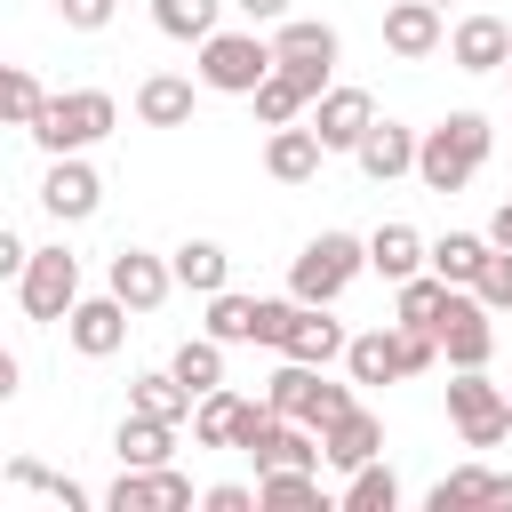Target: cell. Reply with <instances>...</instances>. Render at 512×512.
Masks as SVG:
<instances>
[{"label":"cell","instance_id":"cell-1","mask_svg":"<svg viewBox=\"0 0 512 512\" xmlns=\"http://www.w3.org/2000/svg\"><path fill=\"white\" fill-rule=\"evenodd\" d=\"M488 152H496V128L480 112H448V120H432L416 136V184L424 192H464L488 168Z\"/></svg>","mask_w":512,"mask_h":512},{"label":"cell","instance_id":"cell-2","mask_svg":"<svg viewBox=\"0 0 512 512\" xmlns=\"http://www.w3.org/2000/svg\"><path fill=\"white\" fill-rule=\"evenodd\" d=\"M120 128V104L104 96V88H56L48 104H40V120H32V144L56 160V152H88V144H104Z\"/></svg>","mask_w":512,"mask_h":512},{"label":"cell","instance_id":"cell-3","mask_svg":"<svg viewBox=\"0 0 512 512\" xmlns=\"http://www.w3.org/2000/svg\"><path fill=\"white\" fill-rule=\"evenodd\" d=\"M360 272H368V240H352V232H312V240L296 248V264H288V296H296V304H336Z\"/></svg>","mask_w":512,"mask_h":512},{"label":"cell","instance_id":"cell-4","mask_svg":"<svg viewBox=\"0 0 512 512\" xmlns=\"http://www.w3.org/2000/svg\"><path fill=\"white\" fill-rule=\"evenodd\" d=\"M272 64H280V56H272V40H264L256 24H240V32L216 24V32L200 40V88H216V96H256V88L272 80Z\"/></svg>","mask_w":512,"mask_h":512},{"label":"cell","instance_id":"cell-5","mask_svg":"<svg viewBox=\"0 0 512 512\" xmlns=\"http://www.w3.org/2000/svg\"><path fill=\"white\" fill-rule=\"evenodd\" d=\"M272 56H280V72L320 104V96L336 88V56H344V40H336V24H320V16H288V24H272Z\"/></svg>","mask_w":512,"mask_h":512},{"label":"cell","instance_id":"cell-6","mask_svg":"<svg viewBox=\"0 0 512 512\" xmlns=\"http://www.w3.org/2000/svg\"><path fill=\"white\" fill-rule=\"evenodd\" d=\"M448 424L464 448H504L512 440V392L488 384V368H456L448 376Z\"/></svg>","mask_w":512,"mask_h":512},{"label":"cell","instance_id":"cell-7","mask_svg":"<svg viewBox=\"0 0 512 512\" xmlns=\"http://www.w3.org/2000/svg\"><path fill=\"white\" fill-rule=\"evenodd\" d=\"M264 400H272L280 416L312 424V432H328L344 408H360V400H352V384H328V368H312V360H280V368H272V384H264Z\"/></svg>","mask_w":512,"mask_h":512},{"label":"cell","instance_id":"cell-8","mask_svg":"<svg viewBox=\"0 0 512 512\" xmlns=\"http://www.w3.org/2000/svg\"><path fill=\"white\" fill-rule=\"evenodd\" d=\"M16 304H24V320H64L80 304V256L72 248H32V264L16 272Z\"/></svg>","mask_w":512,"mask_h":512},{"label":"cell","instance_id":"cell-9","mask_svg":"<svg viewBox=\"0 0 512 512\" xmlns=\"http://www.w3.org/2000/svg\"><path fill=\"white\" fill-rule=\"evenodd\" d=\"M440 360H448V368H488V360H496V312H488L472 288H456L448 312H440Z\"/></svg>","mask_w":512,"mask_h":512},{"label":"cell","instance_id":"cell-10","mask_svg":"<svg viewBox=\"0 0 512 512\" xmlns=\"http://www.w3.org/2000/svg\"><path fill=\"white\" fill-rule=\"evenodd\" d=\"M104 512H192V480L176 464H120L104 488Z\"/></svg>","mask_w":512,"mask_h":512},{"label":"cell","instance_id":"cell-11","mask_svg":"<svg viewBox=\"0 0 512 512\" xmlns=\"http://www.w3.org/2000/svg\"><path fill=\"white\" fill-rule=\"evenodd\" d=\"M40 208H48L56 224H88V216L104 208V176L88 168V152H56V160H48V176H40Z\"/></svg>","mask_w":512,"mask_h":512},{"label":"cell","instance_id":"cell-12","mask_svg":"<svg viewBox=\"0 0 512 512\" xmlns=\"http://www.w3.org/2000/svg\"><path fill=\"white\" fill-rule=\"evenodd\" d=\"M104 288L144 320V312H160L168 304V288H176V264L168 256H152V248H112V272H104Z\"/></svg>","mask_w":512,"mask_h":512},{"label":"cell","instance_id":"cell-13","mask_svg":"<svg viewBox=\"0 0 512 512\" xmlns=\"http://www.w3.org/2000/svg\"><path fill=\"white\" fill-rule=\"evenodd\" d=\"M128 320H136V312L104 288V296H80V304L64 312V336H72V352H80V360H112V352L128 344Z\"/></svg>","mask_w":512,"mask_h":512},{"label":"cell","instance_id":"cell-14","mask_svg":"<svg viewBox=\"0 0 512 512\" xmlns=\"http://www.w3.org/2000/svg\"><path fill=\"white\" fill-rule=\"evenodd\" d=\"M320 160H328V144H320L312 120H288V128L264 136V176H272V184H312Z\"/></svg>","mask_w":512,"mask_h":512},{"label":"cell","instance_id":"cell-15","mask_svg":"<svg viewBox=\"0 0 512 512\" xmlns=\"http://www.w3.org/2000/svg\"><path fill=\"white\" fill-rule=\"evenodd\" d=\"M440 40H448L440 0H392V8H384V48H392L400 64H424Z\"/></svg>","mask_w":512,"mask_h":512},{"label":"cell","instance_id":"cell-16","mask_svg":"<svg viewBox=\"0 0 512 512\" xmlns=\"http://www.w3.org/2000/svg\"><path fill=\"white\" fill-rule=\"evenodd\" d=\"M312 128H320V144H328V152H360V136L376 128L368 88H328V96L312 104Z\"/></svg>","mask_w":512,"mask_h":512},{"label":"cell","instance_id":"cell-17","mask_svg":"<svg viewBox=\"0 0 512 512\" xmlns=\"http://www.w3.org/2000/svg\"><path fill=\"white\" fill-rule=\"evenodd\" d=\"M368 272H384V280L400 288V280L432 272V240H424L416 224H400V216H392V224H376V232H368Z\"/></svg>","mask_w":512,"mask_h":512},{"label":"cell","instance_id":"cell-18","mask_svg":"<svg viewBox=\"0 0 512 512\" xmlns=\"http://www.w3.org/2000/svg\"><path fill=\"white\" fill-rule=\"evenodd\" d=\"M504 56H512V24L504 16H464L448 32V64L456 72H504Z\"/></svg>","mask_w":512,"mask_h":512},{"label":"cell","instance_id":"cell-19","mask_svg":"<svg viewBox=\"0 0 512 512\" xmlns=\"http://www.w3.org/2000/svg\"><path fill=\"white\" fill-rule=\"evenodd\" d=\"M416 136H424V128H400V120H376V128L360 136V152H352V160H360V176H368V184H392V176H416Z\"/></svg>","mask_w":512,"mask_h":512},{"label":"cell","instance_id":"cell-20","mask_svg":"<svg viewBox=\"0 0 512 512\" xmlns=\"http://www.w3.org/2000/svg\"><path fill=\"white\" fill-rule=\"evenodd\" d=\"M344 320H328V304H296V320H288V336H280V360H312V368H328V360H344Z\"/></svg>","mask_w":512,"mask_h":512},{"label":"cell","instance_id":"cell-21","mask_svg":"<svg viewBox=\"0 0 512 512\" xmlns=\"http://www.w3.org/2000/svg\"><path fill=\"white\" fill-rule=\"evenodd\" d=\"M320 456H328L336 472H360L368 456H384V416H376V408H344V416L320 432Z\"/></svg>","mask_w":512,"mask_h":512},{"label":"cell","instance_id":"cell-22","mask_svg":"<svg viewBox=\"0 0 512 512\" xmlns=\"http://www.w3.org/2000/svg\"><path fill=\"white\" fill-rule=\"evenodd\" d=\"M128 408H144V416H160V424H184V416L200 408V392H192L176 368H144V376H128Z\"/></svg>","mask_w":512,"mask_h":512},{"label":"cell","instance_id":"cell-23","mask_svg":"<svg viewBox=\"0 0 512 512\" xmlns=\"http://www.w3.org/2000/svg\"><path fill=\"white\" fill-rule=\"evenodd\" d=\"M112 456H120V464H168V456H176V424L128 408V416L112 424Z\"/></svg>","mask_w":512,"mask_h":512},{"label":"cell","instance_id":"cell-24","mask_svg":"<svg viewBox=\"0 0 512 512\" xmlns=\"http://www.w3.org/2000/svg\"><path fill=\"white\" fill-rule=\"evenodd\" d=\"M136 120L144 128H192V80L184 72H152L136 88Z\"/></svg>","mask_w":512,"mask_h":512},{"label":"cell","instance_id":"cell-25","mask_svg":"<svg viewBox=\"0 0 512 512\" xmlns=\"http://www.w3.org/2000/svg\"><path fill=\"white\" fill-rule=\"evenodd\" d=\"M344 376L352 384H400V336L392 328H360L344 344Z\"/></svg>","mask_w":512,"mask_h":512},{"label":"cell","instance_id":"cell-26","mask_svg":"<svg viewBox=\"0 0 512 512\" xmlns=\"http://www.w3.org/2000/svg\"><path fill=\"white\" fill-rule=\"evenodd\" d=\"M8 488H24V496H48L56 512H88L96 496L72 480V472H48V464H32V456H8Z\"/></svg>","mask_w":512,"mask_h":512},{"label":"cell","instance_id":"cell-27","mask_svg":"<svg viewBox=\"0 0 512 512\" xmlns=\"http://www.w3.org/2000/svg\"><path fill=\"white\" fill-rule=\"evenodd\" d=\"M488 248H496L488 232H440V240H432V272H440L448 288H472L480 264H488Z\"/></svg>","mask_w":512,"mask_h":512},{"label":"cell","instance_id":"cell-28","mask_svg":"<svg viewBox=\"0 0 512 512\" xmlns=\"http://www.w3.org/2000/svg\"><path fill=\"white\" fill-rule=\"evenodd\" d=\"M168 264H176V288H192V296H216V288H232V256H224L216 240H184Z\"/></svg>","mask_w":512,"mask_h":512},{"label":"cell","instance_id":"cell-29","mask_svg":"<svg viewBox=\"0 0 512 512\" xmlns=\"http://www.w3.org/2000/svg\"><path fill=\"white\" fill-rule=\"evenodd\" d=\"M240 416H248V400H240L232 384H216V392H200V408H192V440H200V448H232V440H240Z\"/></svg>","mask_w":512,"mask_h":512},{"label":"cell","instance_id":"cell-30","mask_svg":"<svg viewBox=\"0 0 512 512\" xmlns=\"http://www.w3.org/2000/svg\"><path fill=\"white\" fill-rule=\"evenodd\" d=\"M448 280L440 272H416V280H400V296H392V320H408V328H432L440 336V312H448Z\"/></svg>","mask_w":512,"mask_h":512},{"label":"cell","instance_id":"cell-31","mask_svg":"<svg viewBox=\"0 0 512 512\" xmlns=\"http://www.w3.org/2000/svg\"><path fill=\"white\" fill-rule=\"evenodd\" d=\"M256 320H264V296H240V288L208 296V336L216 344H256Z\"/></svg>","mask_w":512,"mask_h":512},{"label":"cell","instance_id":"cell-32","mask_svg":"<svg viewBox=\"0 0 512 512\" xmlns=\"http://www.w3.org/2000/svg\"><path fill=\"white\" fill-rule=\"evenodd\" d=\"M344 512H400V480L384 456H368L360 472H344Z\"/></svg>","mask_w":512,"mask_h":512},{"label":"cell","instance_id":"cell-33","mask_svg":"<svg viewBox=\"0 0 512 512\" xmlns=\"http://www.w3.org/2000/svg\"><path fill=\"white\" fill-rule=\"evenodd\" d=\"M488 488H496V472H488V464H456V472H440V480H432V496H424V504H432V512H480V504H488Z\"/></svg>","mask_w":512,"mask_h":512},{"label":"cell","instance_id":"cell-34","mask_svg":"<svg viewBox=\"0 0 512 512\" xmlns=\"http://www.w3.org/2000/svg\"><path fill=\"white\" fill-rule=\"evenodd\" d=\"M216 16H224V0H152V24L168 40H192V48L216 32Z\"/></svg>","mask_w":512,"mask_h":512},{"label":"cell","instance_id":"cell-35","mask_svg":"<svg viewBox=\"0 0 512 512\" xmlns=\"http://www.w3.org/2000/svg\"><path fill=\"white\" fill-rule=\"evenodd\" d=\"M168 368H176L192 392H216V384H224V344L200 328V336H184V344H176V360H168Z\"/></svg>","mask_w":512,"mask_h":512},{"label":"cell","instance_id":"cell-36","mask_svg":"<svg viewBox=\"0 0 512 512\" xmlns=\"http://www.w3.org/2000/svg\"><path fill=\"white\" fill-rule=\"evenodd\" d=\"M256 496H264V512H312V504H328L320 472H256Z\"/></svg>","mask_w":512,"mask_h":512},{"label":"cell","instance_id":"cell-37","mask_svg":"<svg viewBox=\"0 0 512 512\" xmlns=\"http://www.w3.org/2000/svg\"><path fill=\"white\" fill-rule=\"evenodd\" d=\"M248 104H256V120H264V128H288V120H304V112H312V96H304V88H296L280 64H272V80H264Z\"/></svg>","mask_w":512,"mask_h":512},{"label":"cell","instance_id":"cell-38","mask_svg":"<svg viewBox=\"0 0 512 512\" xmlns=\"http://www.w3.org/2000/svg\"><path fill=\"white\" fill-rule=\"evenodd\" d=\"M40 104H48V88H40L24 64H8V72H0V112H8V128H32Z\"/></svg>","mask_w":512,"mask_h":512},{"label":"cell","instance_id":"cell-39","mask_svg":"<svg viewBox=\"0 0 512 512\" xmlns=\"http://www.w3.org/2000/svg\"><path fill=\"white\" fill-rule=\"evenodd\" d=\"M472 296H480L488 312H512V248H488V264H480Z\"/></svg>","mask_w":512,"mask_h":512},{"label":"cell","instance_id":"cell-40","mask_svg":"<svg viewBox=\"0 0 512 512\" xmlns=\"http://www.w3.org/2000/svg\"><path fill=\"white\" fill-rule=\"evenodd\" d=\"M112 8H120V0H56V16H64L72 32H104V24H112Z\"/></svg>","mask_w":512,"mask_h":512},{"label":"cell","instance_id":"cell-41","mask_svg":"<svg viewBox=\"0 0 512 512\" xmlns=\"http://www.w3.org/2000/svg\"><path fill=\"white\" fill-rule=\"evenodd\" d=\"M200 504H208V512H256L264 496H256V488H240V480H216V488H200Z\"/></svg>","mask_w":512,"mask_h":512},{"label":"cell","instance_id":"cell-42","mask_svg":"<svg viewBox=\"0 0 512 512\" xmlns=\"http://www.w3.org/2000/svg\"><path fill=\"white\" fill-rule=\"evenodd\" d=\"M24 264H32V240H24V232H16V224H0V272H8V280H16V272H24Z\"/></svg>","mask_w":512,"mask_h":512},{"label":"cell","instance_id":"cell-43","mask_svg":"<svg viewBox=\"0 0 512 512\" xmlns=\"http://www.w3.org/2000/svg\"><path fill=\"white\" fill-rule=\"evenodd\" d=\"M248 24H288V0H232Z\"/></svg>","mask_w":512,"mask_h":512},{"label":"cell","instance_id":"cell-44","mask_svg":"<svg viewBox=\"0 0 512 512\" xmlns=\"http://www.w3.org/2000/svg\"><path fill=\"white\" fill-rule=\"evenodd\" d=\"M488 240H496V248H512V200H504V208L488 216Z\"/></svg>","mask_w":512,"mask_h":512},{"label":"cell","instance_id":"cell-45","mask_svg":"<svg viewBox=\"0 0 512 512\" xmlns=\"http://www.w3.org/2000/svg\"><path fill=\"white\" fill-rule=\"evenodd\" d=\"M504 80H512V56H504Z\"/></svg>","mask_w":512,"mask_h":512},{"label":"cell","instance_id":"cell-46","mask_svg":"<svg viewBox=\"0 0 512 512\" xmlns=\"http://www.w3.org/2000/svg\"><path fill=\"white\" fill-rule=\"evenodd\" d=\"M504 392H512V384H504Z\"/></svg>","mask_w":512,"mask_h":512},{"label":"cell","instance_id":"cell-47","mask_svg":"<svg viewBox=\"0 0 512 512\" xmlns=\"http://www.w3.org/2000/svg\"><path fill=\"white\" fill-rule=\"evenodd\" d=\"M440 8H448V0H440Z\"/></svg>","mask_w":512,"mask_h":512}]
</instances>
